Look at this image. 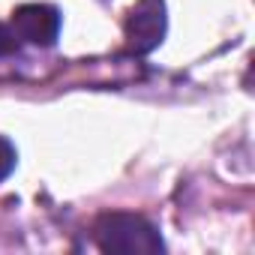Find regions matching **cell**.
<instances>
[{"instance_id":"obj_1","label":"cell","mask_w":255,"mask_h":255,"mask_svg":"<svg viewBox=\"0 0 255 255\" xmlns=\"http://www.w3.org/2000/svg\"><path fill=\"white\" fill-rule=\"evenodd\" d=\"M93 240L102 252L117 255H159L165 249L156 225L138 213H102L93 225Z\"/></svg>"},{"instance_id":"obj_3","label":"cell","mask_w":255,"mask_h":255,"mask_svg":"<svg viewBox=\"0 0 255 255\" xmlns=\"http://www.w3.org/2000/svg\"><path fill=\"white\" fill-rule=\"evenodd\" d=\"M12 30L21 42L48 48L60 36V12L48 3H24L12 12Z\"/></svg>"},{"instance_id":"obj_4","label":"cell","mask_w":255,"mask_h":255,"mask_svg":"<svg viewBox=\"0 0 255 255\" xmlns=\"http://www.w3.org/2000/svg\"><path fill=\"white\" fill-rule=\"evenodd\" d=\"M15 162H18V153H15V147H12V141H6L3 135H0V183L12 174Z\"/></svg>"},{"instance_id":"obj_2","label":"cell","mask_w":255,"mask_h":255,"mask_svg":"<svg viewBox=\"0 0 255 255\" xmlns=\"http://www.w3.org/2000/svg\"><path fill=\"white\" fill-rule=\"evenodd\" d=\"M165 27H168L165 0H138L123 21L126 48L132 54H150L165 39Z\"/></svg>"},{"instance_id":"obj_5","label":"cell","mask_w":255,"mask_h":255,"mask_svg":"<svg viewBox=\"0 0 255 255\" xmlns=\"http://www.w3.org/2000/svg\"><path fill=\"white\" fill-rule=\"evenodd\" d=\"M18 48H21V39L12 30V24H0V57H12Z\"/></svg>"}]
</instances>
